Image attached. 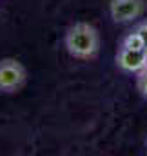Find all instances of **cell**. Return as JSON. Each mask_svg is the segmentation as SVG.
<instances>
[{"label":"cell","instance_id":"obj_4","mask_svg":"<svg viewBox=\"0 0 147 156\" xmlns=\"http://www.w3.org/2000/svg\"><path fill=\"white\" fill-rule=\"evenodd\" d=\"M114 62H116V67L124 73H129V75H136L138 71H142L145 67V51L142 49H129V47H124L120 45L118 51H116V56H114Z\"/></svg>","mask_w":147,"mask_h":156},{"label":"cell","instance_id":"obj_9","mask_svg":"<svg viewBox=\"0 0 147 156\" xmlns=\"http://www.w3.org/2000/svg\"><path fill=\"white\" fill-rule=\"evenodd\" d=\"M145 145H147V140H145Z\"/></svg>","mask_w":147,"mask_h":156},{"label":"cell","instance_id":"obj_6","mask_svg":"<svg viewBox=\"0 0 147 156\" xmlns=\"http://www.w3.org/2000/svg\"><path fill=\"white\" fill-rule=\"evenodd\" d=\"M136 89L144 98H147V67L136 73Z\"/></svg>","mask_w":147,"mask_h":156},{"label":"cell","instance_id":"obj_2","mask_svg":"<svg viewBox=\"0 0 147 156\" xmlns=\"http://www.w3.org/2000/svg\"><path fill=\"white\" fill-rule=\"evenodd\" d=\"M26 80H27V71L20 60L9 56L0 60V93L13 94L24 87Z\"/></svg>","mask_w":147,"mask_h":156},{"label":"cell","instance_id":"obj_7","mask_svg":"<svg viewBox=\"0 0 147 156\" xmlns=\"http://www.w3.org/2000/svg\"><path fill=\"white\" fill-rule=\"evenodd\" d=\"M134 31L140 35V38L144 40V44H145V47H147V22H142L140 26H136Z\"/></svg>","mask_w":147,"mask_h":156},{"label":"cell","instance_id":"obj_8","mask_svg":"<svg viewBox=\"0 0 147 156\" xmlns=\"http://www.w3.org/2000/svg\"><path fill=\"white\" fill-rule=\"evenodd\" d=\"M144 51H145V67H147V47L144 49Z\"/></svg>","mask_w":147,"mask_h":156},{"label":"cell","instance_id":"obj_5","mask_svg":"<svg viewBox=\"0 0 147 156\" xmlns=\"http://www.w3.org/2000/svg\"><path fill=\"white\" fill-rule=\"evenodd\" d=\"M120 45H124V47H129V49H140V51H142V49H145V44H144V40L140 38V35H138L136 31H133V33L125 35Z\"/></svg>","mask_w":147,"mask_h":156},{"label":"cell","instance_id":"obj_1","mask_svg":"<svg viewBox=\"0 0 147 156\" xmlns=\"http://www.w3.org/2000/svg\"><path fill=\"white\" fill-rule=\"evenodd\" d=\"M64 45L69 56L76 60H89L100 49V35L89 22H74L64 35Z\"/></svg>","mask_w":147,"mask_h":156},{"label":"cell","instance_id":"obj_3","mask_svg":"<svg viewBox=\"0 0 147 156\" xmlns=\"http://www.w3.org/2000/svg\"><path fill=\"white\" fill-rule=\"evenodd\" d=\"M145 11V0H111L109 16L116 24H127L140 18Z\"/></svg>","mask_w":147,"mask_h":156}]
</instances>
